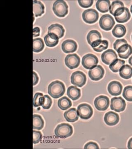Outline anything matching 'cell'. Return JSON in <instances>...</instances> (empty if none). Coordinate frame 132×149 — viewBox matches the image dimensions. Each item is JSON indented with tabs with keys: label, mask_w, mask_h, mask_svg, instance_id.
<instances>
[{
	"label": "cell",
	"mask_w": 132,
	"mask_h": 149,
	"mask_svg": "<svg viewBox=\"0 0 132 149\" xmlns=\"http://www.w3.org/2000/svg\"><path fill=\"white\" fill-rule=\"evenodd\" d=\"M65 92L64 84L58 80L52 82L48 87V93L54 99L60 97L64 95Z\"/></svg>",
	"instance_id": "6da1fadb"
},
{
	"label": "cell",
	"mask_w": 132,
	"mask_h": 149,
	"mask_svg": "<svg viewBox=\"0 0 132 149\" xmlns=\"http://www.w3.org/2000/svg\"><path fill=\"white\" fill-rule=\"evenodd\" d=\"M73 133V128L68 123H63L57 126L55 133L57 137L60 139H66L70 137Z\"/></svg>",
	"instance_id": "7a4b0ae2"
},
{
	"label": "cell",
	"mask_w": 132,
	"mask_h": 149,
	"mask_svg": "<svg viewBox=\"0 0 132 149\" xmlns=\"http://www.w3.org/2000/svg\"><path fill=\"white\" fill-rule=\"evenodd\" d=\"M53 10L57 16L63 17L68 14V6L64 1L58 0L54 3Z\"/></svg>",
	"instance_id": "3957f363"
},
{
	"label": "cell",
	"mask_w": 132,
	"mask_h": 149,
	"mask_svg": "<svg viewBox=\"0 0 132 149\" xmlns=\"http://www.w3.org/2000/svg\"><path fill=\"white\" fill-rule=\"evenodd\" d=\"M114 16L117 22L124 23L127 22L131 18V14L127 8H120L114 13Z\"/></svg>",
	"instance_id": "277c9868"
},
{
	"label": "cell",
	"mask_w": 132,
	"mask_h": 149,
	"mask_svg": "<svg viewBox=\"0 0 132 149\" xmlns=\"http://www.w3.org/2000/svg\"><path fill=\"white\" fill-rule=\"evenodd\" d=\"M77 113L82 119L87 120L92 117L93 109L91 107L87 104L79 105L77 108Z\"/></svg>",
	"instance_id": "5b68a950"
},
{
	"label": "cell",
	"mask_w": 132,
	"mask_h": 149,
	"mask_svg": "<svg viewBox=\"0 0 132 149\" xmlns=\"http://www.w3.org/2000/svg\"><path fill=\"white\" fill-rule=\"evenodd\" d=\"M97 57L91 54H88L83 57L82 60V65L87 69L91 70L97 65L98 63Z\"/></svg>",
	"instance_id": "8992f818"
},
{
	"label": "cell",
	"mask_w": 132,
	"mask_h": 149,
	"mask_svg": "<svg viewBox=\"0 0 132 149\" xmlns=\"http://www.w3.org/2000/svg\"><path fill=\"white\" fill-rule=\"evenodd\" d=\"M86 80V74L82 71H76L71 74V84L79 88H82L85 85Z\"/></svg>",
	"instance_id": "52a82bcc"
},
{
	"label": "cell",
	"mask_w": 132,
	"mask_h": 149,
	"mask_svg": "<svg viewBox=\"0 0 132 149\" xmlns=\"http://www.w3.org/2000/svg\"><path fill=\"white\" fill-rule=\"evenodd\" d=\"M82 18L86 23L93 24L97 21L99 13L97 11L93 9L86 10L82 14Z\"/></svg>",
	"instance_id": "ba28073f"
},
{
	"label": "cell",
	"mask_w": 132,
	"mask_h": 149,
	"mask_svg": "<svg viewBox=\"0 0 132 149\" xmlns=\"http://www.w3.org/2000/svg\"><path fill=\"white\" fill-rule=\"evenodd\" d=\"M115 24L113 17L108 14L104 15L101 17L99 21L101 28L105 31H109Z\"/></svg>",
	"instance_id": "9c48e42d"
},
{
	"label": "cell",
	"mask_w": 132,
	"mask_h": 149,
	"mask_svg": "<svg viewBox=\"0 0 132 149\" xmlns=\"http://www.w3.org/2000/svg\"><path fill=\"white\" fill-rule=\"evenodd\" d=\"M126 107V102L122 97H115L111 99L110 107L112 110L120 112L124 111Z\"/></svg>",
	"instance_id": "30bf717a"
},
{
	"label": "cell",
	"mask_w": 132,
	"mask_h": 149,
	"mask_svg": "<svg viewBox=\"0 0 132 149\" xmlns=\"http://www.w3.org/2000/svg\"><path fill=\"white\" fill-rule=\"evenodd\" d=\"M96 109L100 111H104L108 109L109 105V100L106 96L101 95L96 98L94 101Z\"/></svg>",
	"instance_id": "8fae6325"
},
{
	"label": "cell",
	"mask_w": 132,
	"mask_h": 149,
	"mask_svg": "<svg viewBox=\"0 0 132 149\" xmlns=\"http://www.w3.org/2000/svg\"><path fill=\"white\" fill-rule=\"evenodd\" d=\"M65 63L66 66L70 69L77 68L80 65V57L77 54L68 55L65 58Z\"/></svg>",
	"instance_id": "7c38bea8"
},
{
	"label": "cell",
	"mask_w": 132,
	"mask_h": 149,
	"mask_svg": "<svg viewBox=\"0 0 132 149\" xmlns=\"http://www.w3.org/2000/svg\"><path fill=\"white\" fill-rule=\"evenodd\" d=\"M104 74V69L100 65H97L88 72L90 78L93 81H98L103 77Z\"/></svg>",
	"instance_id": "4fadbf2b"
},
{
	"label": "cell",
	"mask_w": 132,
	"mask_h": 149,
	"mask_svg": "<svg viewBox=\"0 0 132 149\" xmlns=\"http://www.w3.org/2000/svg\"><path fill=\"white\" fill-rule=\"evenodd\" d=\"M117 58L118 56L115 52L110 49L104 52L101 55L102 61L104 64L107 65H110Z\"/></svg>",
	"instance_id": "5bb4252c"
},
{
	"label": "cell",
	"mask_w": 132,
	"mask_h": 149,
	"mask_svg": "<svg viewBox=\"0 0 132 149\" xmlns=\"http://www.w3.org/2000/svg\"><path fill=\"white\" fill-rule=\"evenodd\" d=\"M107 89L109 93L111 95L118 96L122 93L123 86L120 82L113 81L109 84Z\"/></svg>",
	"instance_id": "9a60e30c"
},
{
	"label": "cell",
	"mask_w": 132,
	"mask_h": 149,
	"mask_svg": "<svg viewBox=\"0 0 132 149\" xmlns=\"http://www.w3.org/2000/svg\"><path fill=\"white\" fill-rule=\"evenodd\" d=\"M77 49V43L73 40H67L64 41L62 45V49L64 52L71 53L76 52Z\"/></svg>",
	"instance_id": "2e32d148"
},
{
	"label": "cell",
	"mask_w": 132,
	"mask_h": 149,
	"mask_svg": "<svg viewBox=\"0 0 132 149\" xmlns=\"http://www.w3.org/2000/svg\"><path fill=\"white\" fill-rule=\"evenodd\" d=\"M104 121L106 124L109 126L116 125L119 121V115L114 112H108L104 116Z\"/></svg>",
	"instance_id": "e0dca14e"
},
{
	"label": "cell",
	"mask_w": 132,
	"mask_h": 149,
	"mask_svg": "<svg viewBox=\"0 0 132 149\" xmlns=\"http://www.w3.org/2000/svg\"><path fill=\"white\" fill-rule=\"evenodd\" d=\"M116 52L120 58L126 59L132 54V48L129 44H125L120 47Z\"/></svg>",
	"instance_id": "ac0fdd59"
},
{
	"label": "cell",
	"mask_w": 132,
	"mask_h": 149,
	"mask_svg": "<svg viewBox=\"0 0 132 149\" xmlns=\"http://www.w3.org/2000/svg\"><path fill=\"white\" fill-rule=\"evenodd\" d=\"M59 39L58 36L53 33H48L44 38L46 45L50 47L56 46L59 42Z\"/></svg>",
	"instance_id": "d6986e66"
},
{
	"label": "cell",
	"mask_w": 132,
	"mask_h": 149,
	"mask_svg": "<svg viewBox=\"0 0 132 149\" xmlns=\"http://www.w3.org/2000/svg\"><path fill=\"white\" fill-rule=\"evenodd\" d=\"M65 30L62 25L59 24H51L48 28V33H53L58 36L60 39L64 35Z\"/></svg>",
	"instance_id": "ffe728a7"
},
{
	"label": "cell",
	"mask_w": 132,
	"mask_h": 149,
	"mask_svg": "<svg viewBox=\"0 0 132 149\" xmlns=\"http://www.w3.org/2000/svg\"><path fill=\"white\" fill-rule=\"evenodd\" d=\"M91 46L94 50L100 52L108 48L109 43L107 40H99L94 42Z\"/></svg>",
	"instance_id": "44dd1931"
},
{
	"label": "cell",
	"mask_w": 132,
	"mask_h": 149,
	"mask_svg": "<svg viewBox=\"0 0 132 149\" xmlns=\"http://www.w3.org/2000/svg\"><path fill=\"white\" fill-rule=\"evenodd\" d=\"M64 116L66 121L69 122H74L79 119L77 111L74 108H72L65 111Z\"/></svg>",
	"instance_id": "7402d4cb"
},
{
	"label": "cell",
	"mask_w": 132,
	"mask_h": 149,
	"mask_svg": "<svg viewBox=\"0 0 132 149\" xmlns=\"http://www.w3.org/2000/svg\"><path fill=\"white\" fill-rule=\"evenodd\" d=\"M45 7L44 4L39 1H33V10L34 15L36 17L41 16L44 13Z\"/></svg>",
	"instance_id": "603a6c76"
},
{
	"label": "cell",
	"mask_w": 132,
	"mask_h": 149,
	"mask_svg": "<svg viewBox=\"0 0 132 149\" xmlns=\"http://www.w3.org/2000/svg\"><path fill=\"white\" fill-rule=\"evenodd\" d=\"M67 95L72 100H77L81 97V90L75 86H70L67 89Z\"/></svg>",
	"instance_id": "cb8c5ba5"
},
{
	"label": "cell",
	"mask_w": 132,
	"mask_h": 149,
	"mask_svg": "<svg viewBox=\"0 0 132 149\" xmlns=\"http://www.w3.org/2000/svg\"><path fill=\"white\" fill-rule=\"evenodd\" d=\"M110 2L107 0H99L97 1L96 4V7L98 10L102 13L107 12L109 10Z\"/></svg>",
	"instance_id": "d4e9b609"
},
{
	"label": "cell",
	"mask_w": 132,
	"mask_h": 149,
	"mask_svg": "<svg viewBox=\"0 0 132 149\" xmlns=\"http://www.w3.org/2000/svg\"><path fill=\"white\" fill-rule=\"evenodd\" d=\"M120 76L125 79H129L132 77V68L129 65H125L119 70Z\"/></svg>",
	"instance_id": "484cf974"
},
{
	"label": "cell",
	"mask_w": 132,
	"mask_h": 149,
	"mask_svg": "<svg viewBox=\"0 0 132 149\" xmlns=\"http://www.w3.org/2000/svg\"><path fill=\"white\" fill-rule=\"evenodd\" d=\"M44 122L41 116L34 114L33 116V128L36 130H40L44 127Z\"/></svg>",
	"instance_id": "4316f807"
},
{
	"label": "cell",
	"mask_w": 132,
	"mask_h": 149,
	"mask_svg": "<svg viewBox=\"0 0 132 149\" xmlns=\"http://www.w3.org/2000/svg\"><path fill=\"white\" fill-rule=\"evenodd\" d=\"M126 32V27L122 24H117L112 30V32L114 37L121 38L124 37Z\"/></svg>",
	"instance_id": "83f0119b"
},
{
	"label": "cell",
	"mask_w": 132,
	"mask_h": 149,
	"mask_svg": "<svg viewBox=\"0 0 132 149\" xmlns=\"http://www.w3.org/2000/svg\"><path fill=\"white\" fill-rule=\"evenodd\" d=\"M101 35L97 30H91L88 33L87 36L88 42L91 45L93 43L97 40H101Z\"/></svg>",
	"instance_id": "f1b7e54d"
},
{
	"label": "cell",
	"mask_w": 132,
	"mask_h": 149,
	"mask_svg": "<svg viewBox=\"0 0 132 149\" xmlns=\"http://www.w3.org/2000/svg\"><path fill=\"white\" fill-rule=\"evenodd\" d=\"M71 106L72 102L67 97H64L58 100V106L62 110H66L71 107Z\"/></svg>",
	"instance_id": "f546056e"
},
{
	"label": "cell",
	"mask_w": 132,
	"mask_h": 149,
	"mask_svg": "<svg viewBox=\"0 0 132 149\" xmlns=\"http://www.w3.org/2000/svg\"><path fill=\"white\" fill-rule=\"evenodd\" d=\"M44 43L41 38L34 39L33 42V50L34 52H41L44 48Z\"/></svg>",
	"instance_id": "4dcf8cb0"
},
{
	"label": "cell",
	"mask_w": 132,
	"mask_h": 149,
	"mask_svg": "<svg viewBox=\"0 0 132 149\" xmlns=\"http://www.w3.org/2000/svg\"><path fill=\"white\" fill-rule=\"evenodd\" d=\"M125 63L124 61L117 58L109 65V68L112 72H117Z\"/></svg>",
	"instance_id": "1f68e13d"
},
{
	"label": "cell",
	"mask_w": 132,
	"mask_h": 149,
	"mask_svg": "<svg viewBox=\"0 0 132 149\" xmlns=\"http://www.w3.org/2000/svg\"><path fill=\"white\" fill-rule=\"evenodd\" d=\"M44 97L42 93H36L33 98V106L35 107L41 106L44 104Z\"/></svg>",
	"instance_id": "d6a6232c"
},
{
	"label": "cell",
	"mask_w": 132,
	"mask_h": 149,
	"mask_svg": "<svg viewBox=\"0 0 132 149\" xmlns=\"http://www.w3.org/2000/svg\"><path fill=\"white\" fill-rule=\"evenodd\" d=\"M122 7H124V3L122 2L119 1H114L110 6V8H109L110 13L114 15V13L118 9Z\"/></svg>",
	"instance_id": "836d02e7"
},
{
	"label": "cell",
	"mask_w": 132,
	"mask_h": 149,
	"mask_svg": "<svg viewBox=\"0 0 132 149\" xmlns=\"http://www.w3.org/2000/svg\"><path fill=\"white\" fill-rule=\"evenodd\" d=\"M123 97L129 102H132V86H126L124 88Z\"/></svg>",
	"instance_id": "e575fe53"
},
{
	"label": "cell",
	"mask_w": 132,
	"mask_h": 149,
	"mask_svg": "<svg viewBox=\"0 0 132 149\" xmlns=\"http://www.w3.org/2000/svg\"><path fill=\"white\" fill-rule=\"evenodd\" d=\"M44 97L45 98L44 101L41 106L44 109H49L52 104V100L50 97L48 95H45Z\"/></svg>",
	"instance_id": "d590c367"
},
{
	"label": "cell",
	"mask_w": 132,
	"mask_h": 149,
	"mask_svg": "<svg viewBox=\"0 0 132 149\" xmlns=\"http://www.w3.org/2000/svg\"><path fill=\"white\" fill-rule=\"evenodd\" d=\"M33 143L36 144L39 143L42 139V135L41 132L33 130Z\"/></svg>",
	"instance_id": "8d00e7d4"
},
{
	"label": "cell",
	"mask_w": 132,
	"mask_h": 149,
	"mask_svg": "<svg viewBox=\"0 0 132 149\" xmlns=\"http://www.w3.org/2000/svg\"><path fill=\"white\" fill-rule=\"evenodd\" d=\"M79 5L83 8H88L91 6L93 1H78Z\"/></svg>",
	"instance_id": "74e56055"
},
{
	"label": "cell",
	"mask_w": 132,
	"mask_h": 149,
	"mask_svg": "<svg viewBox=\"0 0 132 149\" xmlns=\"http://www.w3.org/2000/svg\"><path fill=\"white\" fill-rule=\"evenodd\" d=\"M127 41L125 39H122L120 40H116V42L114 44V49L116 51H117L118 49L123 45L127 44Z\"/></svg>",
	"instance_id": "f35d334b"
},
{
	"label": "cell",
	"mask_w": 132,
	"mask_h": 149,
	"mask_svg": "<svg viewBox=\"0 0 132 149\" xmlns=\"http://www.w3.org/2000/svg\"><path fill=\"white\" fill-rule=\"evenodd\" d=\"M84 149H99V147L96 143L95 142H90L85 145Z\"/></svg>",
	"instance_id": "ab89813d"
},
{
	"label": "cell",
	"mask_w": 132,
	"mask_h": 149,
	"mask_svg": "<svg viewBox=\"0 0 132 149\" xmlns=\"http://www.w3.org/2000/svg\"><path fill=\"white\" fill-rule=\"evenodd\" d=\"M33 86L37 85L39 81V78L37 73L34 71L33 72Z\"/></svg>",
	"instance_id": "60d3db41"
},
{
	"label": "cell",
	"mask_w": 132,
	"mask_h": 149,
	"mask_svg": "<svg viewBox=\"0 0 132 149\" xmlns=\"http://www.w3.org/2000/svg\"><path fill=\"white\" fill-rule=\"evenodd\" d=\"M40 29L39 27H35L33 29V37H35L39 36Z\"/></svg>",
	"instance_id": "b9f144b4"
},
{
	"label": "cell",
	"mask_w": 132,
	"mask_h": 149,
	"mask_svg": "<svg viewBox=\"0 0 132 149\" xmlns=\"http://www.w3.org/2000/svg\"><path fill=\"white\" fill-rule=\"evenodd\" d=\"M128 148L129 149H132V138L130 139L128 142Z\"/></svg>",
	"instance_id": "7bdbcfd3"
},
{
	"label": "cell",
	"mask_w": 132,
	"mask_h": 149,
	"mask_svg": "<svg viewBox=\"0 0 132 149\" xmlns=\"http://www.w3.org/2000/svg\"><path fill=\"white\" fill-rule=\"evenodd\" d=\"M129 63L132 66V56L129 59Z\"/></svg>",
	"instance_id": "ee69618b"
},
{
	"label": "cell",
	"mask_w": 132,
	"mask_h": 149,
	"mask_svg": "<svg viewBox=\"0 0 132 149\" xmlns=\"http://www.w3.org/2000/svg\"><path fill=\"white\" fill-rule=\"evenodd\" d=\"M131 13L132 14V5L131 6Z\"/></svg>",
	"instance_id": "f6af8a7d"
},
{
	"label": "cell",
	"mask_w": 132,
	"mask_h": 149,
	"mask_svg": "<svg viewBox=\"0 0 132 149\" xmlns=\"http://www.w3.org/2000/svg\"></svg>",
	"instance_id": "bcb514c9"
}]
</instances>
